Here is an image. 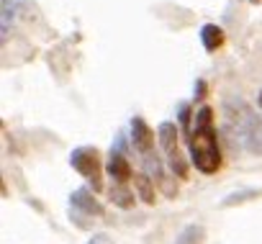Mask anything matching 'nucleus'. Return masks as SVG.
Here are the masks:
<instances>
[{
    "instance_id": "1",
    "label": "nucleus",
    "mask_w": 262,
    "mask_h": 244,
    "mask_svg": "<svg viewBox=\"0 0 262 244\" xmlns=\"http://www.w3.org/2000/svg\"><path fill=\"white\" fill-rule=\"evenodd\" d=\"M188 147H190V157L193 165L206 172L213 175L221 167V147H219V134L213 126V110L208 105H203L195 113V129L188 137Z\"/></svg>"
},
{
    "instance_id": "2",
    "label": "nucleus",
    "mask_w": 262,
    "mask_h": 244,
    "mask_svg": "<svg viewBox=\"0 0 262 244\" xmlns=\"http://www.w3.org/2000/svg\"><path fill=\"white\" fill-rule=\"evenodd\" d=\"M160 147L165 149L172 172L180 175V178H185L188 165H185V160H183V154H180V142H178V129H175V124H160Z\"/></svg>"
},
{
    "instance_id": "3",
    "label": "nucleus",
    "mask_w": 262,
    "mask_h": 244,
    "mask_svg": "<svg viewBox=\"0 0 262 244\" xmlns=\"http://www.w3.org/2000/svg\"><path fill=\"white\" fill-rule=\"evenodd\" d=\"M70 162H72V167L82 178L90 180L93 188H100V154H98V149H93V147H77L72 152Z\"/></svg>"
},
{
    "instance_id": "4",
    "label": "nucleus",
    "mask_w": 262,
    "mask_h": 244,
    "mask_svg": "<svg viewBox=\"0 0 262 244\" xmlns=\"http://www.w3.org/2000/svg\"><path fill=\"white\" fill-rule=\"evenodd\" d=\"M131 142H134V149L139 154H149L155 149V134L152 129L147 126L144 118H131Z\"/></svg>"
},
{
    "instance_id": "5",
    "label": "nucleus",
    "mask_w": 262,
    "mask_h": 244,
    "mask_svg": "<svg viewBox=\"0 0 262 244\" xmlns=\"http://www.w3.org/2000/svg\"><path fill=\"white\" fill-rule=\"evenodd\" d=\"M70 201H72V208H77V211H85V213H90V216H100V213H103L100 203L95 201V195H93L88 188H80V190H75V193L70 195Z\"/></svg>"
},
{
    "instance_id": "6",
    "label": "nucleus",
    "mask_w": 262,
    "mask_h": 244,
    "mask_svg": "<svg viewBox=\"0 0 262 244\" xmlns=\"http://www.w3.org/2000/svg\"><path fill=\"white\" fill-rule=\"evenodd\" d=\"M105 167H108V175L116 183H126L131 178V165H128L126 154H121V152H111V160H108Z\"/></svg>"
},
{
    "instance_id": "7",
    "label": "nucleus",
    "mask_w": 262,
    "mask_h": 244,
    "mask_svg": "<svg viewBox=\"0 0 262 244\" xmlns=\"http://www.w3.org/2000/svg\"><path fill=\"white\" fill-rule=\"evenodd\" d=\"M201 41H203V47H206L208 52H216V49L224 44V31H221L219 26H213V24H206V26L201 29Z\"/></svg>"
},
{
    "instance_id": "8",
    "label": "nucleus",
    "mask_w": 262,
    "mask_h": 244,
    "mask_svg": "<svg viewBox=\"0 0 262 244\" xmlns=\"http://www.w3.org/2000/svg\"><path fill=\"white\" fill-rule=\"evenodd\" d=\"M203 239H206V229H203L201 224H188V226L178 234L175 244H203Z\"/></svg>"
},
{
    "instance_id": "9",
    "label": "nucleus",
    "mask_w": 262,
    "mask_h": 244,
    "mask_svg": "<svg viewBox=\"0 0 262 244\" xmlns=\"http://www.w3.org/2000/svg\"><path fill=\"white\" fill-rule=\"evenodd\" d=\"M111 203H116L118 208H131V206H134V195L126 190L123 183H116L111 188Z\"/></svg>"
},
{
    "instance_id": "10",
    "label": "nucleus",
    "mask_w": 262,
    "mask_h": 244,
    "mask_svg": "<svg viewBox=\"0 0 262 244\" xmlns=\"http://www.w3.org/2000/svg\"><path fill=\"white\" fill-rule=\"evenodd\" d=\"M137 190H139V198H142L144 203H149V206L155 203V198H157V195H155V183H152V178H149L147 172L137 178Z\"/></svg>"
},
{
    "instance_id": "11",
    "label": "nucleus",
    "mask_w": 262,
    "mask_h": 244,
    "mask_svg": "<svg viewBox=\"0 0 262 244\" xmlns=\"http://www.w3.org/2000/svg\"><path fill=\"white\" fill-rule=\"evenodd\" d=\"M16 3L13 0H3V31H8V24L16 18Z\"/></svg>"
},
{
    "instance_id": "12",
    "label": "nucleus",
    "mask_w": 262,
    "mask_h": 244,
    "mask_svg": "<svg viewBox=\"0 0 262 244\" xmlns=\"http://www.w3.org/2000/svg\"><path fill=\"white\" fill-rule=\"evenodd\" d=\"M180 126H183L185 137H190V105L188 103L180 105Z\"/></svg>"
},
{
    "instance_id": "13",
    "label": "nucleus",
    "mask_w": 262,
    "mask_h": 244,
    "mask_svg": "<svg viewBox=\"0 0 262 244\" xmlns=\"http://www.w3.org/2000/svg\"><path fill=\"white\" fill-rule=\"evenodd\" d=\"M257 195V190H244V193H234V195H229L221 206H234L236 201H247V198H254Z\"/></svg>"
},
{
    "instance_id": "14",
    "label": "nucleus",
    "mask_w": 262,
    "mask_h": 244,
    "mask_svg": "<svg viewBox=\"0 0 262 244\" xmlns=\"http://www.w3.org/2000/svg\"><path fill=\"white\" fill-rule=\"evenodd\" d=\"M90 244H111V236L108 234H98V236L90 239Z\"/></svg>"
},
{
    "instance_id": "15",
    "label": "nucleus",
    "mask_w": 262,
    "mask_h": 244,
    "mask_svg": "<svg viewBox=\"0 0 262 244\" xmlns=\"http://www.w3.org/2000/svg\"><path fill=\"white\" fill-rule=\"evenodd\" d=\"M259 105H262V93H259Z\"/></svg>"
},
{
    "instance_id": "16",
    "label": "nucleus",
    "mask_w": 262,
    "mask_h": 244,
    "mask_svg": "<svg viewBox=\"0 0 262 244\" xmlns=\"http://www.w3.org/2000/svg\"><path fill=\"white\" fill-rule=\"evenodd\" d=\"M252 3H257V0H252Z\"/></svg>"
}]
</instances>
